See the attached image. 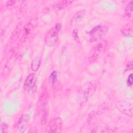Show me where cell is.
<instances>
[{"mask_svg": "<svg viewBox=\"0 0 133 133\" xmlns=\"http://www.w3.org/2000/svg\"><path fill=\"white\" fill-rule=\"evenodd\" d=\"M72 3L70 1H60L56 2L53 5V9L55 10H59L63 9Z\"/></svg>", "mask_w": 133, "mask_h": 133, "instance_id": "obj_10", "label": "cell"}, {"mask_svg": "<svg viewBox=\"0 0 133 133\" xmlns=\"http://www.w3.org/2000/svg\"><path fill=\"white\" fill-rule=\"evenodd\" d=\"M91 132L101 133V132H114V131L111 129H108L103 127H97L94 129H93L91 131Z\"/></svg>", "mask_w": 133, "mask_h": 133, "instance_id": "obj_14", "label": "cell"}, {"mask_svg": "<svg viewBox=\"0 0 133 133\" xmlns=\"http://www.w3.org/2000/svg\"><path fill=\"white\" fill-rule=\"evenodd\" d=\"M8 126L5 123H2L1 125V131L2 132H5L7 129Z\"/></svg>", "mask_w": 133, "mask_h": 133, "instance_id": "obj_18", "label": "cell"}, {"mask_svg": "<svg viewBox=\"0 0 133 133\" xmlns=\"http://www.w3.org/2000/svg\"><path fill=\"white\" fill-rule=\"evenodd\" d=\"M41 64V62L39 59L35 58L32 62L31 64V69L34 71H36L39 69Z\"/></svg>", "mask_w": 133, "mask_h": 133, "instance_id": "obj_15", "label": "cell"}, {"mask_svg": "<svg viewBox=\"0 0 133 133\" xmlns=\"http://www.w3.org/2000/svg\"><path fill=\"white\" fill-rule=\"evenodd\" d=\"M73 37H74V39H75L77 42H78V41H79L78 38H78V35H77V30H75L73 31Z\"/></svg>", "mask_w": 133, "mask_h": 133, "instance_id": "obj_19", "label": "cell"}, {"mask_svg": "<svg viewBox=\"0 0 133 133\" xmlns=\"http://www.w3.org/2000/svg\"><path fill=\"white\" fill-rule=\"evenodd\" d=\"M117 107L120 111L132 116V103L127 101H120L117 104Z\"/></svg>", "mask_w": 133, "mask_h": 133, "instance_id": "obj_6", "label": "cell"}, {"mask_svg": "<svg viewBox=\"0 0 133 133\" xmlns=\"http://www.w3.org/2000/svg\"><path fill=\"white\" fill-rule=\"evenodd\" d=\"M61 28V24L57 23L56 25L49 30L45 37L46 44L48 46H54L58 38V33Z\"/></svg>", "mask_w": 133, "mask_h": 133, "instance_id": "obj_2", "label": "cell"}, {"mask_svg": "<svg viewBox=\"0 0 133 133\" xmlns=\"http://www.w3.org/2000/svg\"><path fill=\"white\" fill-rule=\"evenodd\" d=\"M132 78H133L132 74H130L129 75V76L128 77V79H127V83L128 86H131L132 85V81H133Z\"/></svg>", "mask_w": 133, "mask_h": 133, "instance_id": "obj_17", "label": "cell"}, {"mask_svg": "<svg viewBox=\"0 0 133 133\" xmlns=\"http://www.w3.org/2000/svg\"><path fill=\"white\" fill-rule=\"evenodd\" d=\"M132 26H127L124 29H122V33L125 35V36H132Z\"/></svg>", "mask_w": 133, "mask_h": 133, "instance_id": "obj_16", "label": "cell"}, {"mask_svg": "<svg viewBox=\"0 0 133 133\" xmlns=\"http://www.w3.org/2000/svg\"><path fill=\"white\" fill-rule=\"evenodd\" d=\"M48 95L46 90L42 92L39 98V113L40 115L41 122L43 124L46 122L48 117Z\"/></svg>", "mask_w": 133, "mask_h": 133, "instance_id": "obj_1", "label": "cell"}, {"mask_svg": "<svg viewBox=\"0 0 133 133\" xmlns=\"http://www.w3.org/2000/svg\"><path fill=\"white\" fill-rule=\"evenodd\" d=\"M15 3V1H8V2H7V5L8 6H11V5H12Z\"/></svg>", "mask_w": 133, "mask_h": 133, "instance_id": "obj_20", "label": "cell"}, {"mask_svg": "<svg viewBox=\"0 0 133 133\" xmlns=\"http://www.w3.org/2000/svg\"><path fill=\"white\" fill-rule=\"evenodd\" d=\"M37 22V19L35 18L31 20L30 21V22H29V23L26 25V26L25 29V31L26 33L29 34L33 31V30H34V28L36 26Z\"/></svg>", "mask_w": 133, "mask_h": 133, "instance_id": "obj_13", "label": "cell"}, {"mask_svg": "<svg viewBox=\"0 0 133 133\" xmlns=\"http://www.w3.org/2000/svg\"><path fill=\"white\" fill-rule=\"evenodd\" d=\"M108 31V28L105 26L98 25L90 32V42H95L101 38Z\"/></svg>", "mask_w": 133, "mask_h": 133, "instance_id": "obj_3", "label": "cell"}, {"mask_svg": "<svg viewBox=\"0 0 133 133\" xmlns=\"http://www.w3.org/2000/svg\"><path fill=\"white\" fill-rule=\"evenodd\" d=\"M63 124L62 120L60 117H56L52 119L49 122L47 131L49 132H57L60 130Z\"/></svg>", "mask_w": 133, "mask_h": 133, "instance_id": "obj_4", "label": "cell"}, {"mask_svg": "<svg viewBox=\"0 0 133 133\" xmlns=\"http://www.w3.org/2000/svg\"><path fill=\"white\" fill-rule=\"evenodd\" d=\"M96 88V85L94 82L87 83L83 91V97L85 100L88 99L94 93Z\"/></svg>", "mask_w": 133, "mask_h": 133, "instance_id": "obj_7", "label": "cell"}, {"mask_svg": "<svg viewBox=\"0 0 133 133\" xmlns=\"http://www.w3.org/2000/svg\"><path fill=\"white\" fill-rule=\"evenodd\" d=\"M104 46V43L103 42H100L96 45H95L92 49H91L89 57H88V59L90 61H95L100 52H101L103 48V47Z\"/></svg>", "mask_w": 133, "mask_h": 133, "instance_id": "obj_5", "label": "cell"}, {"mask_svg": "<svg viewBox=\"0 0 133 133\" xmlns=\"http://www.w3.org/2000/svg\"><path fill=\"white\" fill-rule=\"evenodd\" d=\"M49 83L51 84V86L55 88L58 87L59 83H58L57 81V73L56 71L52 72L49 76Z\"/></svg>", "mask_w": 133, "mask_h": 133, "instance_id": "obj_12", "label": "cell"}, {"mask_svg": "<svg viewBox=\"0 0 133 133\" xmlns=\"http://www.w3.org/2000/svg\"><path fill=\"white\" fill-rule=\"evenodd\" d=\"M86 14V11L85 10H81L75 14L71 19V23L75 24L80 21L83 19Z\"/></svg>", "mask_w": 133, "mask_h": 133, "instance_id": "obj_9", "label": "cell"}, {"mask_svg": "<svg viewBox=\"0 0 133 133\" xmlns=\"http://www.w3.org/2000/svg\"><path fill=\"white\" fill-rule=\"evenodd\" d=\"M132 8H133V3H132V1H131L130 3L128 4L124 11V18L125 19L128 20L130 18L132 14Z\"/></svg>", "mask_w": 133, "mask_h": 133, "instance_id": "obj_11", "label": "cell"}, {"mask_svg": "<svg viewBox=\"0 0 133 133\" xmlns=\"http://www.w3.org/2000/svg\"><path fill=\"white\" fill-rule=\"evenodd\" d=\"M35 82L34 74H31L26 77L24 82V88L26 90H30L33 86Z\"/></svg>", "mask_w": 133, "mask_h": 133, "instance_id": "obj_8", "label": "cell"}]
</instances>
